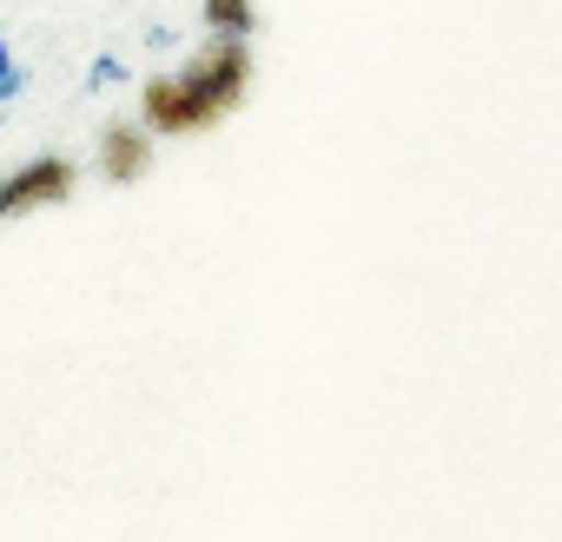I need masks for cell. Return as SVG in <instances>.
I'll return each mask as SVG.
<instances>
[{
  "label": "cell",
  "instance_id": "1",
  "mask_svg": "<svg viewBox=\"0 0 562 542\" xmlns=\"http://www.w3.org/2000/svg\"><path fill=\"white\" fill-rule=\"evenodd\" d=\"M245 87H251L245 34H212L179 74H153L139 87V120L153 133H205L245 100Z\"/></svg>",
  "mask_w": 562,
  "mask_h": 542
},
{
  "label": "cell",
  "instance_id": "2",
  "mask_svg": "<svg viewBox=\"0 0 562 542\" xmlns=\"http://www.w3.org/2000/svg\"><path fill=\"white\" fill-rule=\"evenodd\" d=\"M74 199V159L47 153L34 166H14L0 179V218H21V212H41V205H67Z\"/></svg>",
  "mask_w": 562,
  "mask_h": 542
},
{
  "label": "cell",
  "instance_id": "3",
  "mask_svg": "<svg viewBox=\"0 0 562 542\" xmlns=\"http://www.w3.org/2000/svg\"><path fill=\"white\" fill-rule=\"evenodd\" d=\"M146 166H153V126H146V120L106 126V139H100V172H106L113 185H133Z\"/></svg>",
  "mask_w": 562,
  "mask_h": 542
},
{
  "label": "cell",
  "instance_id": "4",
  "mask_svg": "<svg viewBox=\"0 0 562 542\" xmlns=\"http://www.w3.org/2000/svg\"><path fill=\"white\" fill-rule=\"evenodd\" d=\"M205 27H212V34H245V41H251L258 14H251V0H205Z\"/></svg>",
  "mask_w": 562,
  "mask_h": 542
},
{
  "label": "cell",
  "instance_id": "5",
  "mask_svg": "<svg viewBox=\"0 0 562 542\" xmlns=\"http://www.w3.org/2000/svg\"><path fill=\"white\" fill-rule=\"evenodd\" d=\"M120 80H126V67H120L113 54H100V60H93V74H87V87H120Z\"/></svg>",
  "mask_w": 562,
  "mask_h": 542
},
{
  "label": "cell",
  "instance_id": "6",
  "mask_svg": "<svg viewBox=\"0 0 562 542\" xmlns=\"http://www.w3.org/2000/svg\"><path fill=\"white\" fill-rule=\"evenodd\" d=\"M14 93H21V67H14L8 41H0V100H14Z\"/></svg>",
  "mask_w": 562,
  "mask_h": 542
}]
</instances>
